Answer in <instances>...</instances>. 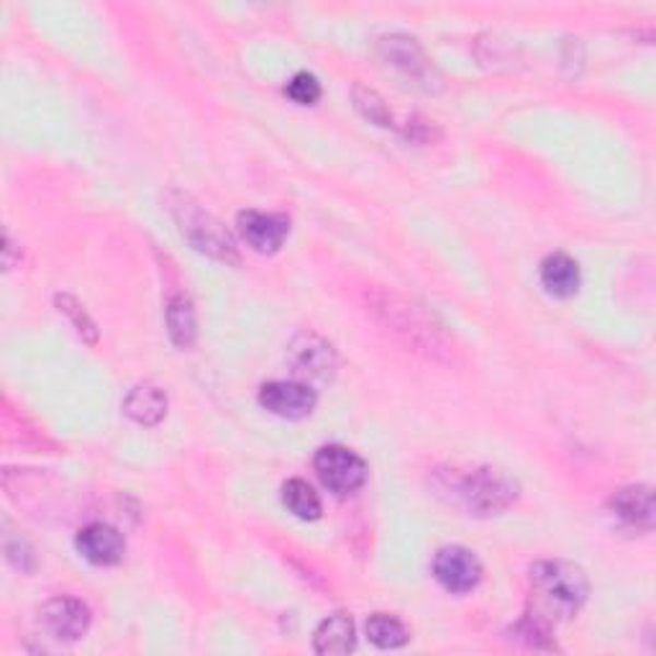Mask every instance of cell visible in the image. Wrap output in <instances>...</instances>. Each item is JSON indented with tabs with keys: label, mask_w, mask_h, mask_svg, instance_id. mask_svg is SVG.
I'll list each match as a JSON object with an SVG mask.
<instances>
[{
	"label": "cell",
	"mask_w": 656,
	"mask_h": 656,
	"mask_svg": "<svg viewBox=\"0 0 656 656\" xmlns=\"http://www.w3.org/2000/svg\"><path fill=\"white\" fill-rule=\"evenodd\" d=\"M587 595H590V583L577 564L562 562V559L536 562L531 566V608L526 616L551 629L554 623L577 613L585 606Z\"/></svg>",
	"instance_id": "cell-1"
},
{
	"label": "cell",
	"mask_w": 656,
	"mask_h": 656,
	"mask_svg": "<svg viewBox=\"0 0 656 656\" xmlns=\"http://www.w3.org/2000/svg\"><path fill=\"white\" fill-rule=\"evenodd\" d=\"M57 305H59V311L67 313V316H70L74 320V326H78L80 333H87V339L95 341V326H93V320L85 316V311H82L80 305L74 303L70 295L57 297Z\"/></svg>",
	"instance_id": "cell-21"
},
{
	"label": "cell",
	"mask_w": 656,
	"mask_h": 656,
	"mask_svg": "<svg viewBox=\"0 0 656 656\" xmlns=\"http://www.w3.org/2000/svg\"><path fill=\"white\" fill-rule=\"evenodd\" d=\"M610 508L623 524L652 528L654 524V492L646 484H631L610 497Z\"/></svg>",
	"instance_id": "cell-11"
},
{
	"label": "cell",
	"mask_w": 656,
	"mask_h": 656,
	"mask_svg": "<svg viewBox=\"0 0 656 656\" xmlns=\"http://www.w3.org/2000/svg\"><path fill=\"white\" fill-rule=\"evenodd\" d=\"M434 577L449 593H469L480 585L482 562L465 547H444L434 557Z\"/></svg>",
	"instance_id": "cell-6"
},
{
	"label": "cell",
	"mask_w": 656,
	"mask_h": 656,
	"mask_svg": "<svg viewBox=\"0 0 656 656\" xmlns=\"http://www.w3.org/2000/svg\"><path fill=\"white\" fill-rule=\"evenodd\" d=\"M452 501L475 516H495L516 503L518 484L495 467H477L472 472L446 475V488Z\"/></svg>",
	"instance_id": "cell-2"
},
{
	"label": "cell",
	"mask_w": 656,
	"mask_h": 656,
	"mask_svg": "<svg viewBox=\"0 0 656 656\" xmlns=\"http://www.w3.org/2000/svg\"><path fill=\"white\" fill-rule=\"evenodd\" d=\"M285 93L297 103V106H313V103L320 98V82L316 80V74L297 72L295 78L288 82Z\"/></svg>",
	"instance_id": "cell-20"
},
{
	"label": "cell",
	"mask_w": 656,
	"mask_h": 656,
	"mask_svg": "<svg viewBox=\"0 0 656 656\" xmlns=\"http://www.w3.org/2000/svg\"><path fill=\"white\" fill-rule=\"evenodd\" d=\"M244 242L259 255H274L285 244L290 219L282 213H262V211H242L236 219Z\"/></svg>",
	"instance_id": "cell-8"
},
{
	"label": "cell",
	"mask_w": 656,
	"mask_h": 656,
	"mask_svg": "<svg viewBox=\"0 0 656 656\" xmlns=\"http://www.w3.org/2000/svg\"><path fill=\"white\" fill-rule=\"evenodd\" d=\"M379 49H383L385 59H390L393 65L402 67L406 72L415 74L426 67L423 49L415 44V39H408V36H387V39L379 42Z\"/></svg>",
	"instance_id": "cell-17"
},
{
	"label": "cell",
	"mask_w": 656,
	"mask_h": 656,
	"mask_svg": "<svg viewBox=\"0 0 656 656\" xmlns=\"http://www.w3.org/2000/svg\"><path fill=\"white\" fill-rule=\"evenodd\" d=\"M367 636L379 648H400L408 644V629L398 618L387 613H375L367 621Z\"/></svg>",
	"instance_id": "cell-18"
},
{
	"label": "cell",
	"mask_w": 656,
	"mask_h": 656,
	"mask_svg": "<svg viewBox=\"0 0 656 656\" xmlns=\"http://www.w3.org/2000/svg\"><path fill=\"white\" fill-rule=\"evenodd\" d=\"M313 648H316V654L326 656H341L354 652L356 636L352 618L344 613L328 616L326 621L318 625L316 633H313Z\"/></svg>",
	"instance_id": "cell-12"
},
{
	"label": "cell",
	"mask_w": 656,
	"mask_h": 656,
	"mask_svg": "<svg viewBox=\"0 0 656 656\" xmlns=\"http://www.w3.org/2000/svg\"><path fill=\"white\" fill-rule=\"evenodd\" d=\"M78 551L91 564L110 566L118 564L124 559V536L108 524H91L78 534Z\"/></svg>",
	"instance_id": "cell-10"
},
{
	"label": "cell",
	"mask_w": 656,
	"mask_h": 656,
	"mask_svg": "<svg viewBox=\"0 0 656 656\" xmlns=\"http://www.w3.org/2000/svg\"><path fill=\"white\" fill-rule=\"evenodd\" d=\"M39 621L55 639L78 641L91 629V610L74 598H55L42 608Z\"/></svg>",
	"instance_id": "cell-9"
},
{
	"label": "cell",
	"mask_w": 656,
	"mask_h": 656,
	"mask_svg": "<svg viewBox=\"0 0 656 656\" xmlns=\"http://www.w3.org/2000/svg\"><path fill=\"white\" fill-rule=\"evenodd\" d=\"M124 410L131 421L141 423V426H156L167 413V395L156 385L144 383L129 393V398L124 400Z\"/></svg>",
	"instance_id": "cell-13"
},
{
	"label": "cell",
	"mask_w": 656,
	"mask_h": 656,
	"mask_svg": "<svg viewBox=\"0 0 656 656\" xmlns=\"http://www.w3.org/2000/svg\"><path fill=\"white\" fill-rule=\"evenodd\" d=\"M354 103H356V108L362 110V116L370 118L372 124H377V126H390L393 124L390 108H387L385 101L379 98L375 91H370V87L356 85L354 87Z\"/></svg>",
	"instance_id": "cell-19"
},
{
	"label": "cell",
	"mask_w": 656,
	"mask_h": 656,
	"mask_svg": "<svg viewBox=\"0 0 656 656\" xmlns=\"http://www.w3.org/2000/svg\"><path fill=\"white\" fill-rule=\"evenodd\" d=\"M541 282L554 297H572L579 290V267L572 257L557 251L541 262Z\"/></svg>",
	"instance_id": "cell-14"
},
{
	"label": "cell",
	"mask_w": 656,
	"mask_h": 656,
	"mask_svg": "<svg viewBox=\"0 0 656 656\" xmlns=\"http://www.w3.org/2000/svg\"><path fill=\"white\" fill-rule=\"evenodd\" d=\"M259 402L270 413L280 415V419H305L316 408L318 395L308 383H288V379H274V383L262 385L259 390Z\"/></svg>",
	"instance_id": "cell-7"
},
{
	"label": "cell",
	"mask_w": 656,
	"mask_h": 656,
	"mask_svg": "<svg viewBox=\"0 0 656 656\" xmlns=\"http://www.w3.org/2000/svg\"><path fill=\"white\" fill-rule=\"evenodd\" d=\"M313 467H316L320 482L328 490L339 492V495H349V492L360 490L370 475L367 461L360 454L339 444L320 446L316 452V459H313Z\"/></svg>",
	"instance_id": "cell-4"
},
{
	"label": "cell",
	"mask_w": 656,
	"mask_h": 656,
	"mask_svg": "<svg viewBox=\"0 0 656 656\" xmlns=\"http://www.w3.org/2000/svg\"><path fill=\"white\" fill-rule=\"evenodd\" d=\"M167 203H169V211L175 215V221L180 223L183 236L188 238L198 251L221 259V262L238 265V251L234 238H231L226 226H223L219 219H213L211 213L203 211V208H200L190 196H185V192H173Z\"/></svg>",
	"instance_id": "cell-3"
},
{
	"label": "cell",
	"mask_w": 656,
	"mask_h": 656,
	"mask_svg": "<svg viewBox=\"0 0 656 656\" xmlns=\"http://www.w3.org/2000/svg\"><path fill=\"white\" fill-rule=\"evenodd\" d=\"M282 503H285L288 511L301 520L320 518V501L316 490L305 480H290L282 484Z\"/></svg>",
	"instance_id": "cell-16"
},
{
	"label": "cell",
	"mask_w": 656,
	"mask_h": 656,
	"mask_svg": "<svg viewBox=\"0 0 656 656\" xmlns=\"http://www.w3.org/2000/svg\"><path fill=\"white\" fill-rule=\"evenodd\" d=\"M288 362L293 364L297 377L318 379V383H328L337 372V354H333L331 344H326L324 339L311 331L295 337L288 349Z\"/></svg>",
	"instance_id": "cell-5"
},
{
	"label": "cell",
	"mask_w": 656,
	"mask_h": 656,
	"mask_svg": "<svg viewBox=\"0 0 656 656\" xmlns=\"http://www.w3.org/2000/svg\"><path fill=\"white\" fill-rule=\"evenodd\" d=\"M167 328L169 339L175 341L180 349L192 347V341L198 337V320H196V308L188 295H175L167 305Z\"/></svg>",
	"instance_id": "cell-15"
}]
</instances>
